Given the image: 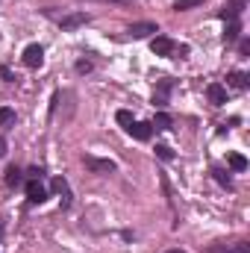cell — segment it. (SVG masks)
<instances>
[{"instance_id": "obj_1", "label": "cell", "mask_w": 250, "mask_h": 253, "mask_svg": "<svg viewBox=\"0 0 250 253\" xmlns=\"http://www.w3.org/2000/svg\"><path fill=\"white\" fill-rule=\"evenodd\" d=\"M83 165H85L88 171H94V174H115V171H118V165H115L112 159H97V156H91V153L83 156Z\"/></svg>"}, {"instance_id": "obj_2", "label": "cell", "mask_w": 250, "mask_h": 253, "mask_svg": "<svg viewBox=\"0 0 250 253\" xmlns=\"http://www.w3.org/2000/svg\"><path fill=\"white\" fill-rule=\"evenodd\" d=\"M21 59H24L27 68H39V65L44 62V47H42V44H27Z\"/></svg>"}, {"instance_id": "obj_3", "label": "cell", "mask_w": 250, "mask_h": 253, "mask_svg": "<svg viewBox=\"0 0 250 253\" xmlns=\"http://www.w3.org/2000/svg\"><path fill=\"white\" fill-rule=\"evenodd\" d=\"M174 47H177V44H174L168 36H156V39L150 42V50H153L156 56H171V53H174Z\"/></svg>"}, {"instance_id": "obj_4", "label": "cell", "mask_w": 250, "mask_h": 253, "mask_svg": "<svg viewBox=\"0 0 250 253\" xmlns=\"http://www.w3.org/2000/svg\"><path fill=\"white\" fill-rule=\"evenodd\" d=\"M174 88V80H159V85H156V91H153V106H168V91Z\"/></svg>"}, {"instance_id": "obj_5", "label": "cell", "mask_w": 250, "mask_h": 253, "mask_svg": "<svg viewBox=\"0 0 250 253\" xmlns=\"http://www.w3.org/2000/svg\"><path fill=\"white\" fill-rule=\"evenodd\" d=\"M206 97H209L212 106H224V103H227V88H224L221 83H209V85H206Z\"/></svg>"}, {"instance_id": "obj_6", "label": "cell", "mask_w": 250, "mask_h": 253, "mask_svg": "<svg viewBox=\"0 0 250 253\" xmlns=\"http://www.w3.org/2000/svg\"><path fill=\"white\" fill-rule=\"evenodd\" d=\"M91 21V15H85V12H74V15H65L62 21H59V27L62 30H77V27H85Z\"/></svg>"}, {"instance_id": "obj_7", "label": "cell", "mask_w": 250, "mask_h": 253, "mask_svg": "<svg viewBox=\"0 0 250 253\" xmlns=\"http://www.w3.org/2000/svg\"><path fill=\"white\" fill-rule=\"evenodd\" d=\"M150 33H159L153 21H141V24H132V27L126 30V36H129V39H147Z\"/></svg>"}, {"instance_id": "obj_8", "label": "cell", "mask_w": 250, "mask_h": 253, "mask_svg": "<svg viewBox=\"0 0 250 253\" xmlns=\"http://www.w3.org/2000/svg\"><path fill=\"white\" fill-rule=\"evenodd\" d=\"M242 12H245V3H242V0H230V3L221 6V18H224V21H239Z\"/></svg>"}, {"instance_id": "obj_9", "label": "cell", "mask_w": 250, "mask_h": 253, "mask_svg": "<svg viewBox=\"0 0 250 253\" xmlns=\"http://www.w3.org/2000/svg\"><path fill=\"white\" fill-rule=\"evenodd\" d=\"M126 132H129L132 138H138V141H147V138L153 135V126L144 124V121H132V124L126 126Z\"/></svg>"}, {"instance_id": "obj_10", "label": "cell", "mask_w": 250, "mask_h": 253, "mask_svg": "<svg viewBox=\"0 0 250 253\" xmlns=\"http://www.w3.org/2000/svg\"><path fill=\"white\" fill-rule=\"evenodd\" d=\"M27 197H30V203H44L47 200V189L39 180H30L27 183Z\"/></svg>"}, {"instance_id": "obj_11", "label": "cell", "mask_w": 250, "mask_h": 253, "mask_svg": "<svg viewBox=\"0 0 250 253\" xmlns=\"http://www.w3.org/2000/svg\"><path fill=\"white\" fill-rule=\"evenodd\" d=\"M53 191L62 197V209H68V206H71V186H68L65 177H56V180H53Z\"/></svg>"}, {"instance_id": "obj_12", "label": "cell", "mask_w": 250, "mask_h": 253, "mask_svg": "<svg viewBox=\"0 0 250 253\" xmlns=\"http://www.w3.org/2000/svg\"><path fill=\"white\" fill-rule=\"evenodd\" d=\"M227 85H233V88H242V91H245V88L250 85V77L245 74V71H230V74H227Z\"/></svg>"}, {"instance_id": "obj_13", "label": "cell", "mask_w": 250, "mask_h": 253, "mask_svg": "<svg viewBox=\"0 0 250 253\" xmlns=\"http://www.w3.org/2000/svg\"><path fill=\"white\" fill-rule=\"evenodd\" d=\"M209 253H250V245L248 242H236V245H230V248H224V245H212Z\"/></svg>"}, {"instance_id": "obj_14", "label": "cell", "mask_w": 250, "mask_h": 253, "mask_svg": "<svg viewBox=\"0 0 250 253\" xmlns=\"http://www.w3.org/2000/svg\"><path fill=\"white\" fill-rule=\"evenodd\" d=\"M3 180H6V186H9V189H15V186H21V180H24V174H21V168H15V165H9V168H6V177H3Z\"/></svg>"}, {"instance_id": "obj_15", "label": "cell", "mask_w": 250, "mask_h": 253, "mask_svg": "<svg viewBox=\"0 0 250 253\" xmlns=\"http://www.w3.org/2000/svg\"><path fill=\"white\" fill-rule=\"evenodd\" d=\"M239 36H242V24H239V21H230V24H227V33H224V42L233 44Z\"/></svg>"}, {"instance_id": "obj_16", "label": "cell", "mask_w": 250, "mask_h": 253, "mask_svg": "<svg viewBox=\"0 0 250 253\" xmlns=\"http://www.w3.org/2000/svg\"><path fill=\"white\" fill-rule=\"evenodd\" d=\"M227 165H230L233 171H248V159H245L242 153H230V156H227Z\"/></svg>"}, {"instance_id": "obj_17", "label": "cell", "mask_w": 250, "mask_h": 253, "mask_svg": "<svg viewBox=\"0 0 250 253\" xmlns=\"http://www.w3.org/2000/svg\"><path fill=\"white\" fill-rule=\"evenodd\" d=\"M171 124H174V121H171L168 112H156V118H153V124L150 126H156V129H171Z\"/></svg>"}, {"instance_id": "obj_18", "label": "cell", "mask_w": 250, "mask_h": 253, "mask_svg": "<svg viewBox=\"0 0 250 253\" xmlns=\"http://www.w3.org/2000/svg\"><path fill=\"white\" fill-rule=\"evenodd\" d=\"M212 177H215L224 189H233V180H230V174H227L224 168H212Z\"/></svg>"}, {"instance_id": "obj_19", "label": "cell", "mask_w": 250, "mask_h": 253, "mask_svg": "<svg viewBox=\"0 0 250 253\" xmlns=\"http://www.w3.org/2000/svg\"><path fill=\"white\" fill-rule=\"evenodd\" d=\"M156 156H159L162 162H171V159H174V150H171L168 144H156Z\"/></svg>"}, {"instance_id": "obj_20", "label": "cell", "mask_w": 250, "mask_h": 253, "mask_svg": "<svg viewBox=\"0 0 250 253\" xmlns=\"http://www.w3.org/2000/svg\"><path fill=\"white\" fill-rule=\"evenodd\" d=\"M203 0H177L174 3V12H186V9H194V6H200Z\"/></svg>"}, {"instance_id": "obj_21", "label": "cell", "mask_w": 250, "mask_h": 253, "mask_svg": "<svg viewBox=\"0 0 250 253\" xmlns=\"http://www.w3.org/2000/svg\"><path fill=\"white\" fill-rule=\"evenodd\" d=\"M6 124H15V112H12L9 106L0 109V126H6Z\"/></svg>"}, {"instance_id": "obj_22", "label": "cell", "mask_w": 250, "mask_h": 253, "mask_svg": "<svg viewBox=\"0 0 250 253\" xmlns=\"http://www.w3.org/2000/svg\"><path fill=\"white\" fill-rule=\"evenodd\" d=\"M115 118H118V124H121V126H129V124H132V115H129L126 109H118V115H115Z\"/></svg>"}, {"instance_id": "obj_23", "label": "cell", "mask_w": 250, "mask_h": 253, "mask_svg": "<svg viewBox=\"0 0 250 253\" xmlns=\"http://www.w3.org/2000/svg\"><path fill=\"white\" fill-rule=\"evenodd\" d=\"M42 174H44L42 168H30V171H27V177H30V180H42Z\"/></svg>"}, {"instance_id": "obj_24", "label": "cell", "mask_w": 250, "mask_h": 253, "mask_svg": "<svg viewBox=\"0 0 250 253\" xmlns=\"http://www.w3.org/2000/svg\"><path fill=\"white\" fill-rule=\"evenodd\" d=\"M77 71H80V74H88V71H91V62H85V59L77 62Z\"/></svg>"}, {"instance_id": "obj_25", "label": "cell", "mask_w": 250, "mask_h": 253, "mask_svg": "<svg viewBox=\"0 0 250 253\" xmlns=\"http://www.w3.org/2000/svg\"><path fill=\"white\" fill-rule=\"evenodd\" d=\"M103 3H115V6H132V0H103Z\"/></svg>"}, {"instance_id": "obj_26", "label": "cell", "mask_w": 250, "mask_h": 253, "mask_svg": "<svg viewBox=\"0 0 250 253\" xmlns=\"http://www.w3.org/2000/svg\"><path fill=\"white\" fill-rule=\"evenodd\" d=\"M0 77H3V80H15V77H12V71H9V68H0Z\"/></svg>"}, {"instance_id": "obj_27", "label": "cell", "mask_w": 250, "mask_h": 253, "mask_svg": "<svg viewBox=\"0 0 250 253\" xmlns=\"http://www.w3.org/2000/svg\"><path fill=\"white\" fill-rule=\"evenodd\" d=\"M0 156H6V138H0Z\"/></svg>"}, {"instance_id": "obj_28", "label": "cell", "mask_w": 250, "mask_h": 253, "mask_svg": "<svg viewBox=\"0 0 250 253\" xmlns=\"http://www.w3.org/2000/svg\"><path fill=\"white\" fill-rule=\"evenodd\" d=\"M165 253H186V251H165Z\"/></svg>"}, {"instance_id": "obj_29", "label": "cell", "mask_w": 250, "mask_h": 253, "mask_svg": "<svg viewBox=\"0 0 250 253\" xmlns=\"http://www.w3.org/2000/svg\"><path fill=\"white\" fill-rule=\"evenodd\" d=\"M0 236H3V221H0Z\"/></svg>"}]
</instances>
